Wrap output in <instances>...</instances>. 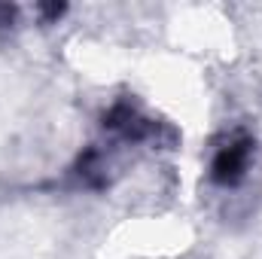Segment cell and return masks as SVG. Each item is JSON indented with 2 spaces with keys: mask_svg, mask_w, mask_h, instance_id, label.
<instances>
[{
  "mask_svg": "<svg viewBox=\"0 0 262 259\" xmlns=\"http://www.w3.org/2000/svg\"><path fill=\"white\" fill-rule=\"evenodd\" d=\"M104 125L110 131H116V134H122L125 140H143V137H149L156 125L143 116V113H137L131 104H116V107H110V113L104 116Z\"/></svg>",
  "mask_w": 262,
  "mask_h": 259,
  "instance_id": "cell-2",
  "label": "cell"
},
{
  "mask_svg": "<svg viewBox=\"0 0 262 259\" xmlns=\"http://www.w3.org/2000/svg\"><path fill=\"white\" fill-rule=\"evenodd\" d=\"M250 156H253V140H250V137H235V140H229L226 146H220L216 156H213V162H210V177H213V183H220V186H235V183L244 177V171H247V165H250Z\"/></svg>",
  "mask_w": 262,
  "mask_h": 259,
  "instance_id": "cell-1",
  "label": "cell"
}]
</instances>
